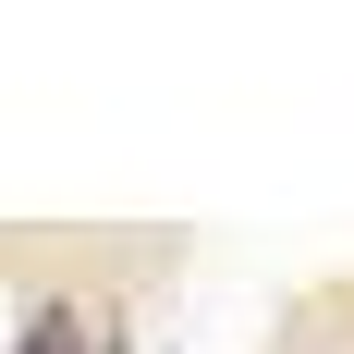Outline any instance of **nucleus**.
Instances as JSON below:
<instances>
[{"mask_svg":"<svg viewBox=\"0 0 354 354\" xmlns=\"http://www.w3.org/2000/svg\"><path fill=\"white\" fill-rule=\"evenodd\" d=\"M73 330H86V318H62V306H49V318L25 330V354H73Z\"/></svg>","mask_w":354,"mask_h":354,"instance_id":"1","label":"nucleus"}]
</instances>
